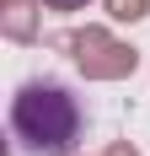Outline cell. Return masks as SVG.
Returning <instances> with one entry per match:
<instances>
[{"label": "cell", "mask_w": 150, "mask_h": 156, "mask_svg": "<svg viewBox=\"0 0 150 156\" xmlns=\"http://www.w3.org/2000/svg\"><path fill=\"white\" fill-rule=\"evenodd\" d=\"M48 11H59V16H75V11H86L91 0H43Z\"/></svg>", "instance_id": "obj_2"}, {"label": "cell", "mask_w": 150, "mask_h": 156, "mask_svg": "<svg viewBox=\"0 0 150 156\" xmlns=\"http://www.w3.org/2000/svg\"><path fill=\"white\" fill-rule=\"evenodd\" d=\"M86 135V113L59 81H22L11 97V140L22 156H75Z\"/></svg>", "instance_id": "obj_1"}]
</instances>
